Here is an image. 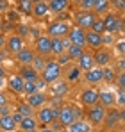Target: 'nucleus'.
Wrapping results in <instances>:
<instances>
[{
  "label": "nucleus",
  "instance_id": "nucleus-8",
  "mask_svg": "<svg viewBox=\"0 0 125 132\" xmlns=\"http://www.w3.org/2000/svg\"><path fill=\"white\" fill-rule=\"evenodd\" d=\"M70 27H72V25L68 22L54 20V22L48 23V27H46V36H48V38H64V36H68Z\"/></svg>",
  "mask_w": 125,
  "mask_h": 132
},
{
  "label": "nucleus",
  "instance_id": "nucleus-30",
  "mask_svg": "<svg viewBox=\"0 0 125 132\" xmlns=\"http://www.w3.org/2000/svg\"><path fill=\"white\" fill-rule=\"evenodd\" d=\"M109 11H111V0H97V4L93 7V13L97 16H104Z\"/></svg>",
  "mask_w": 125,
  "mask_h": 132
},
{
  "label": "nucleus",
  "instance_id": "nucleus-37",
  "mask_svg": "<svg viewBox=\"0 0 125 132\" xmlns=\"http://www.w3.org/2000/svg\"><path fill=\"white\" fill-rule=\"evenodd\" d=\"M97 0H81L77 5H79V11H93Z\"/></svg>",
  "mask_w": 125,
  "mask_h": 132
},
{
  "label": "nucleus",
  "instance_id": "nucleus-16",
  "mask_svg": "<svg viewBox=\"0 0 125 132\" xmlns=\"http://www.w3.org/2000/svg\"><path fill=\"white\" fill-rule=\"evenodd\" d=\"M34 57H36V52L32 50V46H23L20 52L14 55V59H16V63L20 66H29L32 64V61H34Z\"/></svg>",
  "mask_w": 125,
  "mask_h": 132
},
{
  "label": "nucleus",
  "instance_id": "nucleus-1",
  "mask_svg": "<svg viewBox=\"0 0 125 132\" xmlns=\"http://www.w3.org/2000/svg\"><path fill=\"white\" fill-rule=\"evenodd\" d=\"M62 73H64V70L56 63V59H54V61L46 59L45 68L40 71V79H41L46 86H52L54 82H57L59 79H62Z\"/></svg>",
  "mask_w": 125,
  "mask_h": 132
},
{
  "label": "nucleus",
  "instance_id": "nucleus-42",
  "mask_svg": "<svg viewBox=\"0 0 125 132\" xmlns=\"http://www.w3.org/2000/svg\"><path fill=\"white\" fill-rule=\"evenodd\" d=\"M111 7L116 9V11L122 14V13H123V7H125V0H113V2H111Z\"/></svg>",
  "mask_w": 125,
  "mask_h": 132
},
{
  "label": "nucleus",
  "instance_id": "nucleus-41",
  "mask_svg": "<svg viewBox=\"0 0 125 132\" xmlns=\"http://www.w3.org/2000/svg\"><path fill=\"white\" fill-rule=\"evenodd\" d=\"M114 82L118 84V89H123V91H125V71H118Z\"/></svg>",
  "mask_w": 125,
  "mask_h": 132
},
{
  "label": "nucleus",
  "instance_id": "nucleus-14",
  "mask_svg": "<svg viewBox=\"0 0 125 132\" xmlns=\"http://www.w3.org/2000/svg\"><path fill=\"white\" fill-rule=\"evenodd\" d=\"M84 80H86V84L88 86H98V84H102L104 82V70L102 68H98V66H95V68H91V70H88L86 73H82Z\"/></svg>",
  "mask_w": 125,
  "mask_h": 132
},
{
  "label": "nucleus",
  "instance_id": "nucleus-12",
  "mask_svg": "<svg viewBox=\"0 0 125 132\" xmlns=\"http://www.w3.org/2000/svg\"><path fill=\"white\" fill-rule=\"evenodd\" d=\"M25 104H27L30 109L38 111V109H41L43 105L48 104V95H46V91H38V93H34V95L25 96Z\"/></svg>",
  "mask_w": 125,
  "mask_h": 132
},
{
  "label": "nucleus",
  "instance_id": "nucleus-50",
  "mask_svg": "<svg viewBox=\"0 0 125 132\" xmlns=\"http://www.w3.org/2000/svg\"><path fill=\"white\" fill-rule=\"evenodd\" d=\"M118 70H120V71H123V57H120V59H118Z\"/></svg>",
  "mask_w": 125,
  "mask_h": 132
},
{
  "label": "nucleus",
  "instance_id": "nucleus-36",
  "mask_svg": "<svg viewBox=\"0 0 125 132\" xmlns=\"http://www.w3.org/2000/svg\"><path fill=\"white\" fill-rule=\"evenodd\" d=\"M89 30H91V32H97V34H104V23H102V18H100V16L95 18V22L91 23Z\"/></svg>",
  "mask_w": 125,
  "mask_h": 132
},
{
  "label": "nucleus",
  "instance_id": "nucleus-20",
  "mask_svg": "<svg viewBox=\"0 0 125 132\" xmlns=\"http://www.w3.org/2000/svg\"><path fill=\"white\" fill-rule=\"evenodd\" d=\"M77 68L82 71V73H86L88 70H91V68H95V59H93V54L91 52H84L82 55L77 59Z\"/></svg>",
  "mask_w": 125,
  "mask_h": 132
},
{
  "label": "nucleus",
  "instance_id": "nucleus-56",
  "mask_svg": "<svg viewBox=\"0 0 125 132\" xmlns=\"http://www.w3.org/2000/svg\"><path fill=\"white\" fill-rule=\"evenodd\" d=\"M27 132H38V129H34V130H27Z\"/></svg>",
  "mask_w": 125,
  "mask_h": 132
},
{
  "label": "nucleus",
  "instance_id": "nucleus-25",
  "mask_svg": "<svg viewBox=\"0 0 125 132\" xmlns=\"http://www.w3.org/2000/svg\"><path fill=\"white\" fill-rule=\"evenodd\" d=\"M68 7H70L68 0H50L48 2V11L54 14H61L64 11H68Z\"/></svg>",
  "mask_w": 125,
  "mask_h": 132
},
{
  "label": "nucleus",
  "instance_id": "nucleus-47",
  "mask_svg": "<svg viewBox=\"0 0 125 132\" xmlns=\"http://www.w3.org/2000/svg\"><path fill=\"white\" fill-rule=\"evenodd\" d=\"M9 9V4L5 2V0H0V14L4 13V11H7Z\"/></svg>",
  "mask_w": 125,
  "mask_h": 132
},
{
  "label": "nucleus",
  "instance_id": "nucleus-19",
  "mask_svg": "<svg viewBox=\"0 0 125 132\" xmlns=\"http://www.w3.org/2000/svg\"><path fill=\"white\" fill-rule=\"evenodd\" d=\"M50 93L56 96V98H64L68 93H70V84L64 80V79H59L57 82H54L50 86Z\"/></svg>",
  "mask_w": 125,
  "mask_h": 132
},
{
  "label": "nucleus",
  "instance_id": "nucleus-38",
  "mask_svg": "<svg viewBox=\"0 0 125 132\" xmlns=\"http://www.w3.org/2000/svg\"><path fill=\"white\" fill-rule=\"evenodd\" d=\"M45 64H46V59H45V57H40V55H36L30 66H32V68H34V70H36V71L40 73L43 68H45Z\"/></svg>",
  "mask_w": 125,
  "mask_h": 132
},
{
  "label": "nucleus",
  "instance_id": "nucleus-43",
  "mask_svg": "<svg viewBox=\"0 0 125 132\" xmlns=\"http://www.w3.org/2000/svg\"><path fill=\"white\" fill-rule=\"evenodd\" d=\"M2 105H11L9 104V96H7V93L4 89H0V107Z\"/></svg>",
  "mask_w": 125,
  "mask_h": 132
},
{
  "label": "nucleus",
  "instance_id": "nucleus-44",
  "mask_svg": "<svg viewBox=\"0 0 125 132\" xmlns=\"http://www.w3.org/2000/svg\"><path fill=\"white\" fill-rule=\"evenodd\" d=\"M5 79H7V71H5V68L0 64V86H4L5 84Z\"/></svg>",
  "mask_w": 125,
  "mask_h": 132
},
{
  "label": "nucleus",
  "instance_id": "nucleus-55",
  "mask_svg": "<svg viewBox=\"0 0 125 132\" xmlns=\"http://www.w3.org/2000/svg\"><path fill=\"white\" fill-rule=\"evenodd\" d=\"M32 4H38V2H43V0H30Z\"/></svg>",
  "mask_w": 125,
  "mask_h": 132
},
{
  "label": "nucleus",
  "instance_id": "nucleus-46",
  "mask_svg": "<svg viewBox=\"0 0 125 132\" xmlns=\"http://www.w3.org/2000/svg\"><path fill=\"white\" fill-rule=\"evenodd\" d=\"M123 39H120V41H118V43H116V52H118V54H120V57H123Z\"/></svg>",
  "mask_w": 125,
  "mask_h": 132
},
{
  "label": "nucleus",
  "instance_id": "nucleus-3",
  "mask_svg": "<svg viewBox=\"0 0 125 132\" xmlns=\"http://www.w3.org/2000/svg\"><path fill=\"white\" fill-rule=\"evenodd\" d=\"M102 18V23H104V34H123V20L120 14H116L114 11H109L105 13Z\"/></svg>",
  "mask_w": 125,
  "mask_h": 132
},
{
  "label": "nucleus",
  "instance_id": "nucleus-2",
  "mask_svg": "<svg viewBox=\"0 0 125 132\" xmlns=\"http://www.w3.org/2000/svg\"><path fill=\"white\" fill-rule=\"evenodd\" d=\"M79 118H81V111L77 109L73 104H62L57 109V121L61 123V127H70Z\"/></svg>",
  "mask_w": 125,
  "mask_h": 132
},
{
  "label": "nucleus",
  "instance_id": "nucleus-15",
  "mask_svg": "<svg viewBox=\"0 0 125 132\" xmlns=\"http://www.w3.org/2000/svg\"><path fill=\"white\" fill-rule=\"evenodd\" d=\"M98 104L104 109L116 107V91L114 89H102V91H98Z\"/></svg>",
  "mask_w": 125,
  "mask_h": 132
},
{
  "label": "nucleus",
  "instance_id": "nucleus-4",
  "mask_svg": "<svg viewBox=\"0 0 125 132\" xmlns=\"http://www.w3.org/2000/svg\"><path fill=\"white\" fill-rule=\"evenodd\" d=\"M105 111L100 104H95L91 107H86L84 111V116H86V121L89 123L91 129H100L102 123H104V118H105Z\"/></svg>",
  "mask_w": 125,
  "mask_h": 132
},
{
  "label": "nucleus",
  "instance_id": "nucleus-48",
  "mask_svg": "<svg viewBox=\"0 0 125 132\" xmlns=\"http://www.w3.org/2000/svg\"><path fill=\"white\" fill-rule=\"evenodd\" d=\"M38 132H57L56 129H50V127H41V129H38Z\"/></svg>",
  "mask_w": 125,
  "mask_h": 132
},
{
  "label": "nucleus",
  "instance_id": "nucleus-13",
  "mask_svg": "<svg viewBox=\"0 0 125 132\" xmlns=\"http://www.w3.org/2000/svg\"><path fill=\"white\" fill-rule=\"evenodd\" d=\"M95 104H98V89L93 88V86L84 88L81 93V105L86 109V107H91Z\"/></svg>",
  "mask_w": 125,
  "mask_h": 132
},
{
  "label": "nucleus",
  "instance_id": "nucleus-17",
  "mask_svg": "<svg viewBox=\"0 0 125 132\" xmlns=\"http://www.w3.org/2000/svg\"><path fill=\"white\" fill-rule=\"evenodd\" d=\"M68 39L72 45H79V46H84L86 48V30L72 25L70 27V32H68Z\"/></svg>",
  "mask_w": 125,
  "mask_h": 132
},
{
  "label": "nucleus",
  "instance_id": "nucleus-9",
  "mask_svg": "<svg viewBox=\"0 0 125 132\" xmlns=\"http://www.w3.org/2000/svg\"><path fill=\"white\" fill-rule=\"evenodd\" d=\"M95 18H97V14L93 11H77L73 14V23H75V27H79L82 30H89V27L95 22Z\"/></svg>",
  "mask_w": 125,
  "mask_h": 132
},
{
  "label": "nucleus",
  "instance_id": "nucleus-22",
  "mask_svg": "<svg viewBox=\"0 0 125 132\" xmlns=\"http://www.w3.org/2000/svg\"><path fill=\"white\" fill-rule=\"evenodd\" d=\"M86 46L91 48V50H98L102 48V34H97V32H91V30H86Z\"/></svg>",
  "mask_w": 125,
  "mask_h": 132
},
{
  "label": "nucleus",
  "instance_id": "nucleus-33",
  "mask_svg": "<svg viewBox=\"0 0 125 132\" xmlns=\"http://www.w3.org/2000/svg\"><path fill=\"white\" fill-rule=\"evenodd\" d=\"M102 70H104V82L114 86V80H116V75H118L116 70H114V66H105Z\"/></svg>",
  "mask_w": 125,
  "mask_h": 132
},
{
  "label": "nucleus",
  "instance_id": "nucleus-32",
  "mask_svg": "<svg viewBox=\"0 0 125 132\" xmlns=\"http://www.w3.org/2000/svg\"><path fill=\"white\" fill-rule=\"evenodd\" d=\"M84 52H86L84 46H79V45H70V46L66 48V54H68V57H70L72 61H77Z\"/></svg>",
  "mask_w": 125,
  "mask_h": 132
},
{
  "label": "nucleus",
  "instance_id": "nucleus-54",
  "mask_svg": "<svg viewBox=\"0 0 125 132\" xmlns=\"http://www.w3.org/2000/svg\"><path fill=\"white\" fill-rule=\"evenodd\" d=\"M70 2H72V4H79L81 0H70Z\"/></svg>",
  "mask_w": 125,
  "mask_h": 132
},
{
  "label": "nucleus",
  "instance_id": "nucleus-27",
  "mask_svg": "<svg viewBox=\"0 0 125 132\" xmlns=\"http://www.w3.org/2000/svg\"><path fill=\"white\" fill-rule=\"evenodd\" d=\"M66 130H68V132H91L93 129L89 127V123H88L86 120L79 118V120H77V121H73L70 127H66Z\"/></svg>",
  "mask_w": 125,
  "mask_h": 132
},
{
  "label": "nucleus",
  "instance_id": "nucleus-10",
  "mask_svg": "<svg viewBox=\"0 0 125 132\" xmlns=\"http://www.w3.org/2000/svg\"><path fill=\"white\" fill-rule=\"evenodd\" d=\"M50 38L46 36V34H40L38 38H36V41H34V46H32V50L36 52V55H40V57H48V55H52V52H50Z\"/></svg>",
  "mask_w": 125,
  "mask_h": 132
},
{
  "label": "nucleus",
  "instance_id": "nucleus-51",
  "mask_svg": "<svg viewBox=\"0 0 125 132\" xmlns=\"http://www.w3.org/2000/svg\"><path fill=\"white\" fill-rule=\"evenodd\" d=\"M4 61H5V52L0 50V64H4Z\"/></svg>",
  "mask_w": 125,
  "mask_h": 132
},
{
  "label": "nucleus",
  "instance_id": "nucleus-53",
  "mask_svg": "<svg viewBox=\"0 0 125 132\" xmlns=\"http://www.w3.org/2000/svg\"><path fill=\"white\" fill-rule=\"evenodd\" d=\"M91 132H107V130H105V129H102V127H100V129H95V130H91Z\"/></svg>",
  "mask_w": 125,
  "mask_h": 132
},
{
  "label": "nucleus",
  "instance_id": "nucleus-6",
  "mask_svg": "<svg viewBox=\"0 0 125 132\" xmlns=\"http://www.w3.org/2000/svg\"><path fill=\"white\" fill-rule=\"evenodd\" d=\"M123 120V109H118V107H111V109L105 111V118L104 123H102V129L105 130H114Z\"/></svg>",
  "mask_w": 125,
  "mask_h": 132
},
{
  "label": "nucleus",
  "instance_id": "nucleus-29",
  "mask_svg": "<svg viewBox=\"0 0 125 132\" xmlns=\"http://www.w3.org/2000/svg\"><path fill=\"white\" fill-rule=\"evenodd\" d=\"M16 11L21 16H30L32 14V2L30 0H16Z\"/></svg>",
  "mask_w": 125,
  "mask_h": 132
},
{
  "label": "nucleus",
  "instance_id": "nucleus-31",
  "mask_svg": "<svg viewBox=\"0 0 125 132\" xmlns=\"http://www.w3.org/2000/svg\"><path fill=\"white\" fill-rule=\"evenodd\" d=\"M62 75H64V80L68 84H73V82H77L82 77V71L77 66H72V70H66V73H62Z\"/></svg>",
  "mask_w": 125,
  "mask_h": 132
},
{
  "label": "nucleus",
  "instance_id": "nucleus-28",
  "mask_svg": "<svg viewBox=\"0 0 125 132\" xmlns=\"http://www.w3.org/2000/svg\"><path fill=\"white\" fill-rule=\"evenodd\" d=\"M52 41H50V52H52V55H61L66 52V46L62 43V38H50Z\"/></svg>",
  "mask_w": 125,
  "mask_h": 132
},
{
  "label": "nucleus",
  "instance_id": "nucleus-39",
  "mask_svg": "<svg viewBox=\"0 0 125 132\" xmlns=\"http://www.w3.org/2000/svg\"><path fill=\"white\" fill-rule=\"evenodd\" d=\"M34 93H38V86H36V82H25V84H23V95H25V96L34 95Z\"/></svg>",
  "mask_w": 125,
  "mask_h": 132
},
{
  "label": "nucleus",
  "instance_id": "nucleus-24",
  "mask_svg": "<svg viewBox=\"0 0 125 132\" xmlns=\"http://www.w3.org/2000/svg\"><path fill=\"white\" fill-rule=\"evenodd\" d=\"M0 130L2 132H16L18 130V123L13 120L11 114L0 116Z\"/></svg>",
  "mask_w": 125,
  "mask_h": 132
},
{
  "label": "nucleus",
  "instance_id": "nucleus-5",
  "mask_svg": "<svg viewBox=\"0 0 125 132\" xmlns=\"http://www.w3.org/2000/svg\"><path fill=\"white\" fill-rule=\"evenodd\" d=\"M34 118H36L38 125L48 127V125H52V123L57 120V109H54V107H50V105L46 104V105H43L41 109H38L34 112Z\"/></svg>",
  "mask_w": 125,
  "mask_h": 132
},
{
  "label": "nucleus",
  "instance_id": "nucleus-35",
  "mask_svg": "<svg viewBox=\"0 0 125 132\" xmlns=\"http://www.w3.org/2000/svg\"><path fill=\"white\" fill-rule=\"evenodd\" d=\"M16 112H20L21 116H34V112H36V111L30 109L25 102H18V104H16Z\"/></svg>",
  "mask_w": 125,
  "mask_h": 132
},
{
  "label": "nucleus",
  "instance_id": "nucleus-11",
  "mask_svg": "<svg viewBox=\"0 0 125 132\" xmlns=\"http://www.w3.org/2000/svg\"><path fill=\"white\" fill-rule=\"evenodd\" d=\"M93 59H95V66H98V68L111 66L113 64V52L107 46H102V48L93 52Z\"/></svg>",
  "mask_w": 125,
  "mask_h": 132
},
{
  "label": "nucleus",
  "instance_id": "nucleus-58",
  "mask_svg": "<svg viewBox=\"0 0 125 132\" xmlns=\"http://www.w3.org/2000/svg\"><path fill=\"white\" fill-rule=\"evenodd\" d=\"M5 2H7V0H5Z\"/></svg>",
  "mask_w": 125,
  "mask_h": 132
},
{
  "label": "nucleus",
  "instance_id": "nucleus-26",
  "mask_svg": "<svg viewBox=\"0 0 125 132\" xmlns=\"http://www.w3.org/2000/svg\"><path fill=\"white\" fill-rule=\"evenodd\" d=\"M18 129H20L21 132H27V130L40 129V125H38V121H36L34 116H23L20 120V123H18Z\"/></svg>",
  "mask_w": 125,
  "mask_h": 132
},
{
  "label": "nucleus",
  "instance_id": "nucleus-40",
  "mask_svg": "<svg viewBox=\"0 0 125 132\" xmlns=\"http://www.w3.org/2000/svg\"><path fill=\"white\" fill-rule=\"evenodd\" d=\"M56 63L61 66V68H64L66 64H70V63H72V59H70V57H68V54L64 52V54H61V55H57V57H56Z\"/></svg>",
  "mask_w": 125,
  "mask_h": 132
},
{
  "label": "nucleus",
  "instance_id": "nucleus-18",
  "mask_svg": "<svg viewBox=\"0 0 125 132\" xmlns=\"http://www.w3.org/2000/svg\"><path fill=\"white\" fill-rule=\"evenodd\" d=\"M5 84H7V88L11 89L14 95H23V80H21V77L18 73H13V75H7V79H5Z\"/></svg>",
  "mask_w": 125,
  "mask_h": 132
},
{
  "label": "nucleus",
  "instance_id": "nucleus-45",
  "mask_svg": "<svg viewBox=\"0 0 125 132\" xmlns=\"http://www.w3.org/2000/svg\"><path fill=\"white\" fill-rule=\"evenodd\" d=\"M13 109H11V105H2L0 107V116H5V114H11Z\"/></svg>",
  "mask_w": 125,
  "mask_h": 132
},
{
  "label": "nucleus",
  "instance_id": "nucleus-23",
  "mask_svg": "<svg viewBox=\"0 0 125 132\" xmlns=\"http://www.w3.org/2000/svg\"><path fill=\"white\" fill-rule=\"evenodd\" d=\"M48 2L46 0H43V2H38V4H32V18H36V20H43V18H46L48 16Z\"/></svg>",
  "mask_w": 125,
  "mask_h": 132
},
{
  "label": "nucleus",
  "instance_id": "nucleus-49",
  "mask_svg": "<svg viewBox=\"0 0 125 132\" xmlns=\"http://www.w3.org/2000/svg\"><path fill=\"white\" fill-rule=\"evenodd\" d=\"M4 45H5V34H0V50H4Z\"/></svg>",
  "mask_w": 125,
  "mask_h": 132
},
{
  "label": "nucleus",
  "instance_id": "nucleus-59",
  "mask_svg": "<svg viewBox=\"0 0 125 132\" xmlns=\"http://www.w3.org/2000/svg\"><path fill=\"white\" fill-rule=\"evenodd\" d=\"M111 2H113V0H111Z\"/></svg>",
  "mask_w": 125,
  "mask_h": 132
},
{
  "label": "nucleus",
  "instance_id": "nucleus-34",
  "mask_svg": "<svg viewBox=\"0 0 125 132\" xmlns=\"http://www.w3.org/2000/svg\"><path fill=\"white\" fill-rule=\"evenodd\" d=\"M14 34H18L21 39H27L30 36V27L27 23H16L14 25Z\"/></svg>",
  "mask_w": 125,
  "mask_h": 132
},
{
  "label": "nucleus",
  "instance_id": "nucleus-52",
  "mask_svg": "<svg viewBox=\"0 0 125 132\" xmlns=\"http://www.w3.org/2000/svg\"><path fill=\"white\" fill-rule=\"evenodd\" d=\"M2 27H4V18H2V14H0V34H4V32H2Z\"/></svg>",
  "mask_w": 125,
  "mask_h": 132
},
{
  "label": "nucleus",
  "instance_id": "nucleus-21",
  "mask_svg": "<svg viewBox=\"0 0 125 132\" xmlns=\"http://www.w3.org/2000/svg\"><path fill=\"white\" fill-rule=\"evenodd\" d=\"M18 75L21 77V80L23 82H36L38 79H40V73L32 68V66H20V70H18Z\"/></svg>",
  "mask_w": 125,
  "mask_h": 132
},
{
  "label": "nucleus",
  "instance_id": "nucleus-57",
  "mask_svg": "<svg viewBox=\"0 0 125 132\" xmlns=\"http://www.w3.org/2000/svg\"><path fill=\"white\" fill-rule=\"evenodd\" d=\"M68 2H70V0H68Z\"/></svg>",
  "mask_w": 125,
  "mask_h": 132
},
{
  "label": "nucleus",
  "instance_id": "nucleus-7",
  "mask_svg": "<svg viewBox=\"0 0 125 132\" xmlns=\"http://www.w3.org/2000/svg\"><path fill=\"white\" fill-rule=\"evenodd\" d=\"M25 46V39H21L18 34L11 32V34H5V45H4V52L11 54V55H16L21 48Z\"/></svg>",
  "mask_w": 125,
  "mask_h": 132
}]
</instances>
